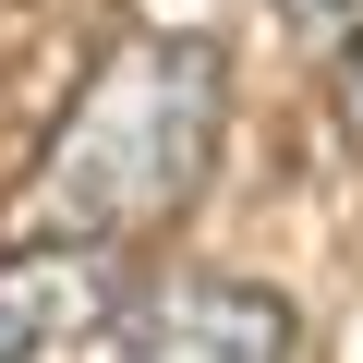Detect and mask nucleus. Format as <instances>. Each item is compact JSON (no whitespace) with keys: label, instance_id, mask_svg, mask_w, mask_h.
<instances>
[{"label":"nucleus","instance_id":"nucleus-4","mask_svg":"<svg viewBox=\"0 0 363 363\" xmlns=\"http://www.w3.org/2000/svg\"><path fill=\"white\" fill-rule=\"evenodd\" d=\"M291 13H303V25H327V37H351V25H363V0H291Z\"/></svg>","mask_w":363,"mask_h":363},{"label":"nucleus","instance_id":"nucleus-3","mask_svg":"<svg viewBox=\"0 0 363 363\" xmlns=\"http://www.w3.org/2000/svg\"><path fill=\"white\" fill-rule=\"evenodd\" d=\"M109 255L73 242H13L0 255V363H73L85 327H109Z\"/></svg>","mask_w":363,"mask_h":363},{"label":"nucleus","instance_id":"nucleus-2","mask_svg":"<svg viewBox=\"0 0 363 363\" xmlns=\"http://www.w3.org/2000/svg\"><path fill=\"white\" fill-rule=\"evenodd\" d=\"M109 363H291V303L255 279H157L145 303L109 315Z\"/></svg>","mask_w":363,"mask_h":363},{"label":"nucleus","instance_id":"nucleus-5","mask_svg":"<svg viewBox=\"0 0 363 363\" xmlns=\"http://www.w3.org/2000/svg\"><path fill=\"white\" fill-rule=\"evenodd\" d=\"M339 109L363 121V25H351V49H339Z\"/></svg>","mask_w":363,"mask_h":363},{"label":"nucleus","instance_id":"nucleus-1","mask_svg":"<svg viewBox=\"0 0 363 363\" xmlns=\"http://www.w3.org/2000/svg\"><path fill=\"white\" fill-rule=\"evenodd\" d=\"M218 157V49L206 37H121L85 97L61 109L13 242H73V255H133L145 230H169L206 194Z\"/></svg>","mask_w":363,"mask_h":363}]
</instances>
